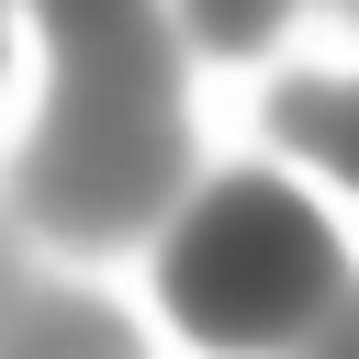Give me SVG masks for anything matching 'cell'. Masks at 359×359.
I'll list each match as a JSON object with an SVG mask.
<instances>
[{"label": "cell", "mask_w": 359, "mask_h": 359, "mask_svg": "<svg viewBox=\"0 0 359 359\" xmlns=\"http://www.w3.org/2000/svg\"><path fill=\"white\" fill-rule=\"evenodd\" d=\"M45 22H56V45H101V34L146 22V0H45Z\"/></svg>", "instance_id": "3957f363"}, {"label": "cell", "mask_w": 359, "mask_h": 359, "mask_svg": "<svg viewBox=\"0 0 359 359\" xmlns=\"http://www.w3.org/2000/svg\"><path fill=\"white\" fill-rule=\"evenodd\" d=\"M191 22H202V45L236 56V45H258V34L280 22V0H191Z\"/></svg>", "instance_id": "277c9868"}, {"label": "cell", "mask_w": 359, "mask_h": 359, "mask_svg": "<svg viewBox=\"0 0 359 359\" xmlns=\"http://www.w3.org/2000/svg\"><path fill=\"white\" fill-rule=\"evenodd\" d=\"M325 280H337L325 224H314L292 191H269V180L213 191V202L180 224V247H168V303H180L202 337H236V348L303 325Z\"/></svg>", "instance_id": "6da1fadb"}, {"label": "cell", "mask_w": 359, "mask_h": 359, "mask_svg": "<svg viewBox=\"0 0 359 359\" xmlns=\"http://www.w3.org/2000/svg\"><path fill=\"white\" fill-rule=\"evenodd\" d=\"M34 180H45L34 202L67 236H112L180 180V135L157 112H56V146L34 157Z\"/></svg>", "instance_id": "7a4b0ae2"}, {"label": "cell", "mask_w": 359, "mask_h": 359, "mask_svg": "<svg viewBox=\"0 0 359 359\" xmlns=\"http://www.w3.org/2000/svg\"><path fill=\"white\" fill-rule=\"evenodd\" d=\"M280 123H292V135H303L314 157H337V101H325V79H303V90L280 101Z\"/></svg>", "instance_id": "5b68a950"}]
</instances>
